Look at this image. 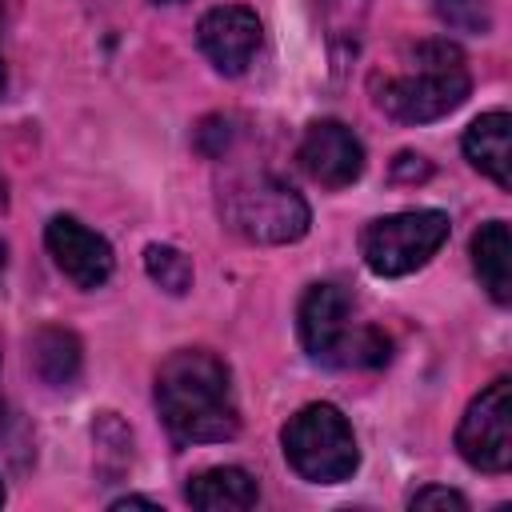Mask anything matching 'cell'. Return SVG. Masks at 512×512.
Listing matches in <instances>:
<instances>
[{
	"mask_svg": "<svg viewBox=\"0 0 512 512\" xmlns=\"http://www.w3.org/2000/svg\"><path fill=\"white\" fill-rule=\"evenodd\" d=\"M280 444L292 472L312 484H340L360 464L352 424L336 404H304L296 416H288Z\"/></svg>",
	"mask_w": 512,
	"mask_h": 512,
	"instance_id": "5",
	"label": "cell"
},
{
	"mask_svg": "<svg viewBox=\"0 0 512 512\" xmlns=\"http://www.w3.org/2000/svg\"><path fill=\"white\" fill-rule=\"evenodd\" d=\"M156 408L176 444H220L240 432L232 372L208 348H180L160 364Z\"/></svg>",
	"mask_w": 512,
	"mask_h": 512,
	"instance_id": "1",
	"label": "cell"
},
{
	"mask_svg": "<svg viewBox=\"0 0 512 512\" xmlns=\"http://www.w3.org/2000/svg\"><path fill=\"white\" fill-rule=\"evenodd\" d=\"M4 80H8V76H4V60H0V92H4Z\"/></svg>",
	"mask_w": 512,
	"mask_h": 512,
	"instance_id": "22",
	"label": "cell"
},
{
	"mask_svg": "<svg viewBox=\"0 0 512 512\" xmlns=\"http://www.w3.org/2000/svg\"><path fill=\"white\" fill-rule=\"evenodd\" d=\"M232 136H236V128H232V120L228 116H208L200 128H196V140H204V144H196L204 156H224V148L232 144Z\"/></svg>",
	"mask_w": 512,
	"mask_h": 512,
	"instance_id": "18",
	"label": "cell"
},
{
	"mask_svg": "<svg viewBox=\"0 0 512 512\" xmlns=\"http://www.w3.org/2000/svg\"><path fill=\"white\" fill-rule=\"evenodd\" d=\"M460 456L480 472H508L512 468V380H492L460 416L456 428Z\"/></svg>",
	"mask_w": 512,
	"mask_h": 512,
	"instance_id": "7",
	"label": "cell"
},
{
	"mask_svg": "<svg viewBox=\"0 0 512 512\" xmlns=\"http://www.w3.org/2000/svg\"><path fill=\"white\" fill-rule=\"evenodd\" d=\"M36 376L52 388H64L76 380L80 372V340L68 328H40L32 336V352H28Z\"/></svg>",
	"mask_w": 512,
	"mask_h": 512,
	"instance_id": "14",
	"label": "cell"
},
{
	"mask_svg": "<svg viewBox=\"0 0 512 512\" xmlns=\"http://www.w3.org/2000/svg\"><path fill=\"white\" fill-rule=\"evenodd\" d=\"M144 272L168 296H184L192 288V260L172 244H148L144 248Z\"/></svg>",
	"mask_w": 512,
	"mask_h": 512,
	"instance_id": "15",
	"label": "cell"
},
{
	"mask_svg": "<svg viewBox=\"0 0 512 512\" xmlns=\"http://www.w3.org/2000/svg\"><path fill=\"white\" fill-rule=\"evenodd\" d=\"M112 512H124V508H156V500H144V496H120L108 504Z\"/></svg>",
	"mask_w": 512,
	"mask_h": 512,
	"instance_id": "20",
	"label": "cell"
},
{
	"mask_svg": "<svg viewBox=\"0 0 512 512\" xmlns=\"http://www.w3.org/2000/svg\"><path fill=\"white\" fill-rule=\"evenodd\" d=\"M0 272H4V244H0Z\"/></svg>",
	"mask_w": 512,
	"mask_h": 512,
	"instance_id": "23",
	"label": "cell"
},
{
	"mask_svg": "<svg viewBox=\"0 0 512 512\" xmlns=\"http://www.w3.org/2000/svg\"><path fill=\"white\" fill-rule=\"evenodd\" d=\"M296 160H300V168L316 184H324V188H348L364 172V144H360V136L348 124H340V120H316V124H308V132H304V140L296 148Z\"/></svg>",
	"mask_w": 512,
	"mask_h": 512,
	"instance_id": "8",
	"label": "cell"
},
{
	"mask_svg": "<svg viewBox=\"0 0 512 512\" xmlns=\"http://www.w3.org/2000/svg\"><path fill=\"white\" fill-rule=\"evenodd\" d=\"M352 296L340 284H312L300 300L296 324L300 344L312 360L332 368H380L392 356V340L376 324H360L352 316Z\"/></svg>",
	"mask_w": 512,
	"mask_h": 512,
	"instance_id": "2",
	"label": "cell"
},
{
	"mask_svg": "<svg viewBox=\"0 0 512 512\" xmlns=\"http://www.w3.org/2000/svg\"><path fill=\"white\" fill-rule=\"evenodd\" d=\"M428 172H432V164L424 156H416V152H400L392 160V176L396 180H428Z\"/></svg>",
	"mask_w": 512,
	"mask_h": 512,
	"instance_id": "19",
	"label": "cell"
},
{
	"mask_svg": "<svg viewBox=\"0 0 512 512\" xmlns=\"http://www.w3.org/2000/svg\"><path fill=\"white\" fill-rule=\"evenodd\" d=\"M0 504H4V484H0Z\"/></svg>",
	"mask_w": 512,
	"mask_h": 512,
	"instance_id": "24",
	"label": "cell"
},
{
	"mask_svg": "<svg viewBox=\"0 0 512 512\" xmlns=\"http://www.w3.org/2000/svg\"><path fill=\"white\" fill-rule=\"evenodd\" d=\"M452 220L440 208H412L372 220L360 232V256L376 276H408L424 268L448 240Z\"/></svg>",
	"mask_w": 512,
	"mask_h": 512,
	"instance_id": "6",
	"label": "cell"
},
{
	"mask_svg": "<svg viewBox=\"0 0 512 512\" xmlns=\"http://www.w3.org/2000/svg\"><path fill=\"white\" fill-rule=\"evenodd\" d=\"M436 16L452 28V32H488L492 28V8L488 0H436Z\"/></svg>",
	"mask_w": 512,
	"mask_h": 512,
	"instance_id": "16",
	"label": "cell"
},
{
	"mask_svg": "<svg viewBox=\"0 0 512 512\" xmlns=\"http://www.w3.org/2000/svg\"><path fill=\"white\" fill-rule=\"evenodd\" d=\"M156 4H176V0H156Z\"/></svg>",
	"mask_w": 512,
	"mask_h": 512,
	"instance_id": "25",
	"label": "cell"
},
{
	"mask_svg": "<svg viewBox=\"0 0 512 512\" xmlns=\"http://www.w3.org/2000/svg\"><path fill=\"white\" fill-rule=\"evenodd\" d=\"M220 212L224 224L248 244H292L312 224L308 200L272 172L232 180L220 196Z\"/></svg>",
	"mask_w": 512,
	"mask_h": 512,
	"instance_id": "4",
	"label": "cell"
},
{
	"mask_svg": "<svg viewBox=\"0 0 512 512\" xmlns=\"http://www.w3.org/2000/svg\"><path fill=\"white\" fill-rule=\"evenodd\" d=\"M44 244L56 260V268L76 284V288H100L112 276V244L80 224L76 216H52L44 228Z\"/></svg>",
	"mask_w": 512,
	"mask_h": 512,
	"instance_id": "10",
	"label": "cell"
},
{
	"mask_svg": "<svg viewBox=\"0 0 512 512\" xmlns=\"http://www.w3.org/2000/svg\"><path fill=\"white\" fill-rule=\"evenodd\" d=\"M408 508H412V512H468V500H464L456 488L432 484V488H420V492L408 500Z\"/></svg>",
	"mask_w": 512,
	"mask_h": 512,
	"instance_id": "17",
	"label": "cell"
},
{
	"mask_svg": "<svg viewBox=\"0 0 512 512\" xmlns=\"http://www.w3.org/2000/svg\"><path fill=\"white\" fill-rule=\"evenodd\" d=\"M472 268L496 304L512 300V236L504 220L480 224V232L472 236Z\"/></svg>",
	"mask_w": 512,
	"mask_h": 512,
	"instance_id": "13",
	"label": "cell"
},
{
	"mask_svg": "<svg viewBox=\"0 0 512 512\" xmlns=\"http://www.w3.org/2000/svg\"><path fill=\"white\" fill-rule=\"evenodd\" d=\"M472 80L464 68V56L448 40H424L412 48V72H400L384 80L376 92V104L404 124H428L448 112H456L468 96Z\"/></svg>",
	"mask_w": 512,
	"mask_h": 512,
	"instance_id": "3",
	"label": "cell"
},
{
	"mask_svg": "<svg viewBox=\"0 0 512 512\" xmlns=\"http://www.w3.org/2000/svg\"><path fill=\"white\" fill-rule=\"evenodd\" d=\"M508 132L512 120L508 112H484L468 124L464 132V156L472 160V168H480L488 180H496L500 188H512V152H508Z\"/></svg>",
	"mask_w": 512,
	"mask_h": 512,
	"instance_id": "12",
	"label": "cell"
},
{
	"mask_svg": "<svg viewBox=\"0 0 512 512\" xmlns=\"http://www.w3.org/2000/svg\"><path fill=\"white\" fill-rule=\"evenodd\" d=\"M196 44L212 60L216 72L240 76L252 64L256 48H260V16L244 4H220V8L200 16Z\"/></svg>",
	"mask_w": 512,
	"mask_h": 512,
	"instance_id": "9",
	"label": "cell"
},
{
	"mask_svg": "<svg viewBox=\"0 0 512 512\" xmlns=\"http://www.w3.org/2000/svg\"><path fill=\"white\" fill-rule=\"evenodd\" d=\"M184 496L200 512H244V508H256L260 484L244 468L224 464V468H204L200 476H192Z\"/></svg>",
	"mask_w": 512,
	"mask_h": 512,
	"instance_id": "11",
	"label": "cell"
},
{
	"mask_svg": "<svg viewBox=\"0 0 512 512\" xmlns=\"http://www.w3.org/2000/svg\"><path fill=\"white\" fill-rule=\"evenodd\" d=\"M4 16H8V0H0V28H4Z\"/></svg>",
	"mask_w": 512,
	"mask_h": 512,
	"instance_id": "21",
	"label": "cell"
}]
</instances>
